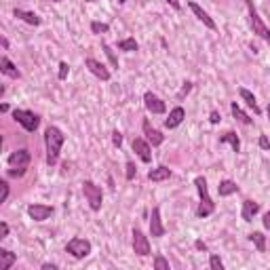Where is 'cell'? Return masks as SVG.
Instances as JSON below:
<instances>
[{
  "label": "cell",
  "mask_w": 270,
  "mask_h": 270,
  "mask_svg": "<svg viewBox=\"0 0 270 270\" xmlns=\"http://www.w3.org/2000/svg\"><path fill=\"white\" fill-rule=\"evenodd\" d=\"M167 3L173 7V9H179V0H167Z\"/></svg>",
  "instance_id": "cell-42"
},
{
  "label": "cell",
  "mask_w": 270,
  "mask_h": 270,
  "mask_svg": "<svg viewBox=\"0 0 270 270\" xmlns=\"http://www.w3.org/2000/svg\"><path fill=\"white\" fill-rule=\"evenodd\" d=\"M239 93H241V97L245 100V104H247V106H249L251 110H253V114H260V108H257V102H255L253 93H251V91H247V89H241Z\"/></svg>",
  "instance_id": "cell-25"
},
{
  "label": "cell",
  "mask_w": 270,
  "mask_h": 270,
  "mask_svg": "<svg viewBox=\"0 0 270 270\" xmlns=\"http://www.w3.org/2000/svg\"><path fill=\"white\" fill-rule=\"evenodd\" d=\"M188 7H190V11H192V13L197 15V19H199V21H203V24L207 26L209 30H215V21H213V19H211L207 13H205V11H203V9H201L197 3H188Z\"/></svg>",
  "instance_id": "cell-15"
},
{
  "label": "cell",
  "mask_w": 270,
  "mask_h": 270,
  "mask_svg": "<svg viewBox=\"0 0 270 270\" xmlns=\"http://www.w3.org/2000/svg\"><path fill=\"white\" fill-rule=\"evenodd\" d=\"M7 234H9V226L3 222V224H0V239H5Z\"/></svg>",
  "instance_id": "cell-38"
},
{
  "label": "cell",
  "mask_w": 270,
  "mask_h": 270,
  "mask_svg": "<svg viewBox=\"0 0 270 270\" xmlns=\"http://www.w3.org/2000/svg\"><path fill=\"white\" fill-rule=\"evenodd\" d=\"M133 150H135V154L144 160V163H150L152 160V150H150V146H148V142H144L142 137H137V139H133Z\"/></svg>",
  "instance_id": "cell-12"
},
{
  "label": "cell",
  "mask_w": 270,
  "mask_h": 270,
  "mask_svg": "<svg viewBox=\"0 0 270 270\" xmlns=\"http://www.w3.org/2000/svg\"><path fill=\"white\" fill-rule=\"evenodd\" d=\"M82 192H84V197H87V201H89V207L93 211H100L102 209V199H104L102 188L87 179V182H82Z\"/></svg>",
  "instance_id": "cell-5"
},
{
  "label": "cell",
  "mask_w": 270,
  "mask_h": 270,
  "mask_svg": "<svg viewBox=\"0 0 270 270\" xmlns=\"http://www.w3.org/2000/svg\"><path fill=\"white\" fill-rule=\"evenodd\" d=\"M268 118H270V104H268Z\"/></svg>",
  "instance_id": "cell-44"
},
{
  "label": "cell",
  "mask_w": 270,
  "mask_h": 270,
  "mask_svg": "<svg viewBox=\"0 0 270 270\" xmlns=\"http://www.w3.org/2000/svg\"><path fill=\"white\" fill-rule=\"evenodd\" d=\"M264 228H268V230H270V211H268V213H264Z\"/></svg>",
  "instance_id": "cell-40"
},
{
  "label": "cell",
  "mask_w": 270,
  "mask_h": 270,
  "mask_svg": "<svg viewBox=\"0 0 270 270\" xmlns=\"http://www.w3.org/2000/svg\"><path fill=\"white\" fill-rule=\"evenodd\" d=\"M133 251L137 255H150V243H148V236L142 230H133Z\"/></svg>",
  "instance_id": "cell-8"
},
{
  "label": "cell",
  "mask_w": 270,
  "mask_h": 270,
  "mask_svg": "<svg viewBox=\"0 0 270 270\" xmlns=\"http://www.w3.org/2000/svg\"><path fill=\"white\" fill-rule=\"evenodd\" d=\"M194 186H197L199 197H201V205L197 209V215H199V218H207V215H211L213 209H215V205H213V201L209 197V190H207V179L197 177V179H194Z\"/></svg>",
  "instance_id": "cell-2"
},
{
  "label": "cell",
  "mask_w": 270,
  "mask_h": 270,
  "mask_svg": "<svg viewBox=\"0 0 270 270\" xmlns=\"http://www.w3.org/2000/svg\"><path fill=\"white\" fill-rule=\"evenodd\" d=\"M169 177H171V169H167V167H156L148 173L150 182H163V179H169Z\"/></svg>",
  "instance_id": "cell-20"
},
{
  "label": "cell",
  "mask_w": 270,
  "mask_h": 270,
  "mask_svg": "<svg viewBox=\"0 0 270 270\" xmlns=\"http://www.w3.org/2000/svg\"><path fill=\"white\" fill-rule=\"evenodd\" d=\"M194 245H197V249H201V251H205V249H207V245H205L203 241H197Z\"/></svg>",
  "instance_id": "cell-41"
},
{
  "label": "cell",
  "mask_w": 270,
  "mask_h": 270,
  "mask_svg": "<svg viewBox=\"0 0 270 270\" xmlns=\"http://www.w3.org/2000/svg\"><path fill=\"white\" fill-rule=\"evenodd\" d=\"M66 142V135H63L57 127L49 125L45 131V146H47V165H55L59 160L61 146Z\"/></svg>",
  "instance_id": "cell-1"
},
{
  "label": "cell",
  "mask_w": 270,
  "mask_h": 270,
  "mask_svg": "<svg viewBox=\"0 0 270 270\" xmlns=\"http://www.w3.org/2000/svg\"><path fill=\"white\" fill-rule=\"evenodd\" d=\"M220 144H230L234 152H239V150H241V142H239V137H236V133H232V131L224 133V135L220 137Z\"/></svg>",
  "instance_id": "cell-24"
},
{
  "label": "cell",
  "mask_w": 270,
  "mask_h": 270,
  "mask_svg": "<svg viewBox=\"0 0 270 270\" xmlns=\"http://www.w3.org/2000/svg\"><path fill=\"white\" fill-rule=\"evenodd\" d=\"M257 211H260V205H257L255 201H245V203H243V209H241V215H243L245 222H251L253 215H255Z\"/></svg>",
  "instance_id": "cell-18"
},
{
  "label": "cell",
  "mask_w": 270,
  "mask_h": 270,
  "mask_svg": "<svg viewBox=\"0 0 270 270\" xmlns=\"http://www.w3.org/2000/svg\"><path fill=\"white\" fill-rule=\"evenodd\" d=\"M249 241L257 247V251H266V236L262 232H251L249 234Z\"/></svg>",
  "instance_id": "cell-26"
},
{
  "label": "cell",
  "mask_w": 270,
  "mask_h": 270,
  "mask_svg": "<svg viewBox=\"0 0 270 270\" xmlns=\"http://www.w3.org/2000/svg\"><path fill=\"white\" fill-rule=\"evenodd\" d=\"M0 72L7 74V76H11V78H19V76H21V72L15 68V63L11 61L9 57H3V59H0Z\"/></svg>",
  "instance_id": "cell-17"
},
{
  "label": "cell",
  "mask_w": 270,
  "mask_h": 270,
  "mask_svg": "<svg viewBox=\"0 0 270 270\" xmlns=\"http://www.w3.org/2000/svg\"><path fill=\"white\" fill-rule=\"evenodd\" d=\"M42 268H45V270H55L57 266L55 264H42Z\"/></svg>",
  "instance_id": "cell-43"
},
{
  "label": "cell",
  "mask_w": 270,
  "mask_h": 270,
  "mask_svg": "<svg viewBox=\"0 0 270 270\" xmlns=\"http://www.w3.org/2000/svg\"><path fill=\"white\" fill-rule=\"evenodd\" d=\"M190 87H192L190 82H184V87H182V91H179V97H184V95H186V93L190 91Z\"/></svg>",
  "instance_id": "cell-39"
},
{
  "label": "cell",
  "mask_w": 270,
  "mask_h": 270,
  "mask_svg": "<svg viewBox=\"0 0 270 270\" xmlns=\"http://www.w3.org/2000/svg\"><path fill=\"white\" fill-rule=\"evenodd\" d=\"M144 133H146L148 142L152 144V146H160V144H163V139H165V135L160 133L158 129H154L152 125H150V121H148V118L144 121Z\"/></svg>",
  "instance_id": "cell-13"
},
{
  "label": "cell",
  "mask_w": 270,
  "mask_h": 270,
  "mask_svg": "<svg viewBox=\"0 0 270 270\" xmlns=\"http://www.w3.org/2000/svg\"><path fill=\"white\" fill-rule=\"evenodd\" d=\"M13 118L26 129V131H30V133L36 131L38 125H40V118L34 112H30V110H15L13 112Z\"/></svg>",
  "instance_id": "cell-6"
},
{
  "label": "cell",
  "mask_w": 270,
  "mask_h": 270,
  "mask_svg": "<svg viewBox=\"0 0 270 270\" xmlns=\"http://www.w3.org/2000/svg\"><path fill=\"white\" fill-rule=\"evenodd\" d=\"M218 192H220V197H230V194L239 192V186H236L232 179H224V182H220Z\"/></svg>",
  "instance_id": "cell-21"
},
{
  "label": "cell",
  "mask_w": 270,
  "mask_h": 270,
  "mask_svg": "<svg viewBox=\"0 0 270 270\" xmlns=\"http://www.w3.org/2000/svg\"><path fill=\"white\" fill-rule=\"evenodd\" d=\"M84 66L89 68V72L93 74V76H97L100 80H110V70H108L102 61H97L93 57H89L87 61H84Z\"/></svg>",
  "instance_id": "cell-10"
},
{
  "label": "cell",
  "mask_w": 270,
  "mask_h": 270,
  "mask_svg": "<svg viewBox=\"0 0 270 270\" xmlns=\"http://www.w3.org/2000/svg\"><path fill=\"white\" fill-rule=\"evenodd\" d=\"M150 232H152V236H156V239L165 234V226H163V222H160V209L158 207L152 209V218H150Z\"/></svg>",
  "instance_id": "cell-14"
},
{
  "label": "cell",
  "mask_w": 270,
  "mask_h": 270,
  "mask_svg": "<svg viewBox=\"0 0 270 270\" xmlns=\"http://www.w3.org/2000/svg\"><path fill=\"white\" fill-rule=\"evenodd\" d=\"M0 186H3V197H0V203H7V199H9V184L0 182Z\"/></svg>",
  "instance_id": "cell-34"
},
{
  "label": "cell",
  "mask_w": 270,
  "mask_h": 270,
  "mask_svg": "<svg viewBox=\"0 0 270 270\" xmlns=\"http://www.w3.org/2000/svg\"><path fill=\"white\" fill-rule=\"evenodd\" d=\"M15 260H17L15 253H11L9 249H0V270H9L15 264Z\"/></svg>",
  "instance_id": "cell-22"
},
{
  "label": "cell",
  "mask_w": 270,
  "mask_h": 270,
  "mask_svg": "<svg viewBox=\"0 0 270 270\" xmlns=\"http://www.w3.org/2000/svg\"><path fill=\"white\" fill-rule=\"evenodd\" d=\"M13 15H15V17H19V19H24L26 24H30V26H40V17H38L36 13H30V11L15 9V11H13Z\"/></svg>",
  "instance_id": "cell-19"
},
{
  "label": "cell",
  "mask_w": 270,
  "mask_h": 270,
  "mask_svg": "<svg viewBox=\"0 0 270 270\" xmlns=\"http://www.w3.org/2000/svg\"><path fill=\"white\" fill-rule=\"evenodd\" d=\"M68 72H70L68 63H66V61H61V63H59V74H57L59 80H66V78H68Z\"/></svg>",
  "instance_id": "cell-31"
},
{
  "label": "cell",
  "mask_w": 270,
  "mask_h": 270,
  "mask_svg": "<svg viewBox=\"0 0 270 270\" xmlns=\"http://www.w3.org/2000/svg\"><path fill=\"white\" fill-rule=\"evenodd\" d=\"M260 148L262 150H270V142H268L266 135H260Z\"/></svg>",
  "instance_id": "cell-36"
},
{
  "label": "cell",
  "mask_w": 270,
  "mask_h": 270,
  "mask_svg": "<svg viewBox=\"0 0 270 270\" xmlns=\"http://www.w3.org/2000/svg\"><path fill=\"white\" fill-rule=\"evenodd\" d=\"M247 7H249V24H251V28H253V34H257L260 38H264L268 45H270V30H268V26L262 21V17L257 15V11L253 9V5L247 0Z\"/></svg>",
  "instance_id": "cell-4"
},
{
  "label": "cell",
  "mask_w": 270,
  "mask_h": 270,
  "mask_svg": "<svg viewBox=\"0 0 270 270\" xmlns=\"http://www.w3.org/2000/svg\"><path fill=\"white\" fill-rule=\"evenodd\" d=\"M184 116H186V112H184V108H173V110H171L169 112V118H167V121H165V127L167 129H175L182 121H184Z\"/></svg>",
  "instance_id": "cell-16"
},
{
  "label": "cell",
  "mask_w": 270,
  "mask_h": 270,
  "mask_svg": "<svg viewBox=\"0 0 270 270\" xmlns=\"http://www.w3.org/2000/svg\"><path fill=\"white\" fill-rule=\"evenodd\" d=\"M30 160H32V156H30V152H28L26 148L13 152V154L9 156V165H11L9 175H11V177H21V175H24L26 171H28Z\"/></svg>",
  "instance_id": "cell-3"
},
{
  "label": "cell",
  "mask_w": 270,
  "mask_h": 270,
  "mask_svg": "<svg viewBox=\"0 0 270 270\" xmlns=\"http://www.w3.org/2000/svg\"><path fill=\"white\" fill-rule=\"evenodd\" d=\"M118 49L121 51H137V42L133 38H125V40L118 42Z\"/></svg>",
  "instance_id": "cell-27"
},
{
  "label": "cell",
  "mask_w": 270,
  "mask_h": 270,
  "mask_svg": "<svg viewBox=\"0 0 270 270\" xmlns=\"http://www.w3.org/2000/svg\"><path fill=\"white\" fill-rule=\"evenodd\" d=\"M112 142H114V146H121L123 144V133L121 131H114L112 133Z\"/></svg>",
  "instance_id": "cell-35"
},
{
  "label": "cell",
  "mask_w": 270,
  "mask_h": 270,
  "mask_svg": "<svg viewBox=\"0 0 270 270\" xmlns=\"http://www.w3.org/2000/svg\"><path fill=\"white\" fill-rule=\"evenodd\" d=\"M220 118H222L220 112H215V110H213L211 116H209V121H211V125H218V123H220Z\"/></svg>",
  "instance_id": "cell-37"
},
{
  "label": "cell",
  "mask_w": 270,
  "mask_h": 270,
  "mask_svg": "<svg viewBox=\"0 0 270 270\" xmlns=\"http://www.w3.org/2000/svg\"><path fill=\"white\" fill-rule=\"evenodd\" d=\"M230 110H232V116H234V118H236V121H239V123H243V125H251V123H253V118H249V116H247V114L241 110V106L236 104V102L230 106Z\"/></svg>",
  "instance_id": "cell-23"
},
{
  "label": "cell",
  "mask_w": 270,
  "mask_h": 270,
  "mask_svg": "<svg viewBox=\"0 0 270 270\" xmlns=\"http://www.w3.org/2000/svg\"><path fill=\"white\" fill-rule=\"evenodd\" d=\"M154 268H156V270H169V262L165 260L163 255H158L156 260H154Z\"/></svg>",
  "instance_id": "cell-29"
},
{
  "label": "cell",
  "mask_w": 270,
  "mask_h": 270,
  "mask_svg": "<svg viewBox=\"0 0 270 270\" xmlns=\"http://www.w3.org/2000/svg\"><path fill=\"white\" fill-rule=\"evenodd\" d=\"M66 251L70 253V255H74L76 260H82V257H87L89 253H91V243L87 241V239H72L68 245H66Z\"/></svg>",
  "instance_id": "cell-7"
},
{
  "label": "cell",
  "mask_w": 270,
  "mask_h": 270,
  "mask_svg": "<svg viewBox=\"0 0 270 270\" xmlns=\"http://www.w3.org/2000/svg\"><path fill=\"white\" fill-rule=\"evenodd\" d=\"M91 30L95 32V34H106V32L110 30V26H108V24H100V21H93V24H91Z\"/></svg>",
  "instance_id": "cell-28"
},
{
  "label": "cell",
  "mask_w": 270,
  "mask_h": 270,
  "mask_svg": "<svg viewBox=\"0 0 270 270\" xmlns=\"http://www.w3.org/2000/svg\"><path fill=\"white\" fill-rule=\"evenodd\" d=\"M144 102H146V108H148V110L152 112V114H163V112L167 110V108H165V102H163V100H158V97H156L154 93H150V91L144 95Z\"/></svg>",
  "instance_id": "cell-11"
},
{
  "label": "cell",
  "mask_w": 270,
  "mask_h": 270,
  "mask_svg": "<svg viewBox=\"0 0 270 270\" xmlns=\"http://www.w3.org/2000/svg\"><path fill=\"white\" fill-rule=\"evenodd\" d=\"M209 266L213 268V270H224V264H222V260L218 255H211L209 257Z\"/></svg>",
  "instance_id": "cell-30"
},
{
  "label": "cell",
  "mask_w": 270,
  "mask_h": 270,
  "mask_svg": "<svg viewBox=\"0 0 270 270\" xmlns=\"http://www.w3.org/2000/svg\"><path fill=\"white\" fill-rule=\"evenodd\" d=\"M53 3H61V0H53Z\"/></svg>",
  "instance_id": "cell-45"
},
{
  "label": "cell",
  "mask_w": 270,
  "mask_h": 270,
  "mask_svg": "<svg viewBox=\"0 0 270 270\" xmlns=\"http://www.w3.org/2000/svg\"><path fill=\"white\" fill-rule=\"evenodd\" d=\"M135 173H137V169H135V165L131 163V160H129V163H127V171H125V177L127 179H133Z\"/></svg>",
  "instance_id": "cell-32"
},
{
  "label": "cell",
  "mask_w": 270,
  "mask_h": 270,
  "mask_svg": "<svg viewBox=\"0 0 270 270\" xmlns=\"http://www.w3.org/2000/svg\"><path fill=\"white\" fill-rule=\"evenodd\" d=\"M53 213V207L51 205H40V203H34V205H30L28 207V215L34 222H45L49 215Z\"/></svg>",
  "instance_id": "cell-9"
},
{
  "label": "cell",
  "mask_w": 270,
  "mask_h": 270,
  "mask_svg": "<svg viewBox=\"0 0 270 270\" xmlns=\"http://www.w3.org/2000/svg\"><path fill=\"white\" fill-rule=\"evenodd\" d=\"M104 51H106V55H108V59H110V63H112V68H118V61H116V57H114V53H112V49L108 47V45H104Z\"/></svg>",
  "instance_id": "cell-33"
}]
</instances>
